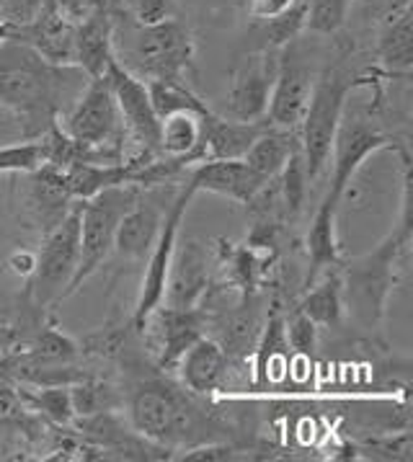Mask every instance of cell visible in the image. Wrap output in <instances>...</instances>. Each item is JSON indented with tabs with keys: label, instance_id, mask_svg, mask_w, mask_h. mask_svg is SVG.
I'll return each instance as SVG.
<instances>
[{
	"label": "cell",
	"instance_id": "cell-1",
	"mask_svg": "<svg viewBox=\"0 0 413 462\" xmlns=\"http://www.w3.org/2000/svg\"><path fill=\"white\" fill-rule=\"evenodd\" d=\"M86 83L88 75L78 65H55L21 39L0 44V106L19 119L26 140L57 125L70 88Z\"/></svg>",
	"mask_w": 413,
	"mask_h": 462
},
{
	"label": "cell",
	"instance_id": "cell-2",
	"mask_svg": "<svg viewBox=\"0 0 413 462\" xmlns=\"http://www.w3.org/2000/svg\"><path fill=\"white\" fill-rule=\"evenodd\" d=\"M411 248V209L400 212V222L375 251L346 261L341 274L344 313L364 331H375L385 318L390 292L406 269Z\"/></svg>",
	"mask_w": 413,
	"mask_h": 462
},
{
	"label": "cell",
	"instance_id": "cell-3",
	"mask_svg": "<svg viewBox=\"0 0 413 462\" xmlns=\"http://www.w3.org/2000/svg\"><path fill=\"white\" fill-rule=\"evenodd\" d=\"M130 421L140 437L158 447H197L217 442V421L199 406L191 390H181L163 380L140 383L130 393Z\"/></svg>",
	"mask_w": 413,
	"mask_h": 462
},
{
	"label": "cell",
	"instance_id": "cell-4",
	"mask_svg": "<svg viewBox=\"0 0 413 462\" xmlns=\"http://www.w3.org/2000/svg\"><path fill=\"white\" fill-rule=\"evenodd\" d=\"M359 86H372V78L346 73L344 68H326L316 78L307 109H305V116L298 127L302 161H305V171H307L310 181L318 179L323 168L328 166L334 137H336L338 125L344 119L346 96Z\"/></svg>",
	"mask_w": 413,
	"mask_h": 462
},
{
	"label": "cell",
	"instance_id": "cell-5",
	"mask_svg": "<svg viewBox=\"0 0 413 462\" xmlns=\"http://www.w3.org/2000/svg\"><path fill=\"white\" fill-rule=\"evenodd\" d=\"M116 62L142 80H187L194 65V39L179 19L134 21L122 47V60L116 57Z\"/></svg>",
	"mask_w": 413,
	"mask_h": 462
},
{
	"label": "cell",
	"instance_id": "cell-6",
	"mask_svg": "<svg viewBox=\"0 0 413 462\" xmlns=\"http://www.w3.org/2000/svg\"><path fill=\"white\" fill-rule=\"evenodd\" d=\"M140 186L122 184L104 189L91 199L80 202V256H78L76 277L70 282L68 297L76 295L83 282L94 277L96 272L109 261L114 254V238L119 222L132 209L140 197Z\"/></svg>",
	"mask_w": 413,
	"mask_h": 462
},
{
	"label": "cell",
	"instance_id": "cell-7",
	"mask_svg": "<svg viewBox=\"0 0 413 462\" xmlns=\"http://www.w3.org/2000/svg\"><path fill=\"white\" fill-rule=\"evenodd\" d=\"M80 256V204H76L68 217L44 236L37 254V266L26 279V297L32 308L47 310L60 300H68L70 282L76 277Z\"/></svg>",
	"mask_w": 413,
	"mask_h": 462
},
{
	"label": "cell",
	"instance_id": "cell-8",
	"mask_svg": "<svg viewBox=\"0 0 413 462\" xmlns=\"http://www.w3.org/2000/svg\"><path fill=\"white\" fill-rule=\"evenodd\" d=\"M194 194H197L194 186L187 181V184L176 189L169 209H166V217H163V225H161L158 241H155L152 251L148 254L145 274H142V287H140V295H137V302H134V313H132V331H142V326L151 318L152 310L163 305L166 284H169L170 261H173V254H176L181 222H184V215H187Z\"/></svg>",
	"mask_w": 413,
	"mask_h": 462
},
{
	"label": "cell",
	"instance_id": "cell-9",
	"mask_svg": "<svg viewBox=\"0 0 413 462\" xmlns=\"http://www.w3.org/2000/svg\"><path fill=\"white\" fill-rule=\"evenodd\" d=\"M60 127L80 143L124 150L127 134L106 75L88 78L86 88L78 96L76 106L70 109V114L65 116V125Z\"/></svg>",
	"mask_w": 413,
	"mask_h": 462
},
{
	"label": "cell",
	"instance_id": "cell-10",
	"mask_svg": "<svg viewBox=\"0 0 413 462\" xmlns=\"http://www.w3.org/2000/svg\"><path fill=\"white\" fill-rule=\"evenodd\" d=\"M390 145H395V140L372 127V122L359 119V116L341 119L336 137H334V150H331V158H334L331 186H328L323 202L338 209V204L346 197L352 181L357 179L359 168L364 166L375 152L390 148Z\"/></svg>",
	"mask_w": 413,
	"mask_h": 462
},
{
	"label": "cell",
	"instance_id": "cell-11",
	"mask_svg": "<svg viewBox=\"0 0 413 462\" xmlns=\"http://www.w3.org/2000/svg\"><path fill=\"white\" fill-rule=\"evenodd\" d=\"M106 78L112 86L116 106L122 114V125H124V134L132 140L140 150L148 152H161V119L152 111L151 96H148V86L142 78L132 75L127 68H122L114 57L106 68Z\"/></svg>",
	"mask_w": 413,
	"mask_h": 462
},
{
	"label": "cell",
	"instance_id": "cell-12",
	"mask_svg": "<svg viewBox=\"0 0 413 462\" xmlns=\"http://www.w3.org/2000/svg\"><path fill=\"white\" fill-rule=\"evenodd\" d=\"M313 83L316 73L310 70V65L302 60L298 47L287 44V50L277 60V78L266 106V122L271 127L298 130L313 93Z\"/></svg>",
	"mask_w": 413,
	"mask_h": 462
},
{
	"label": "cell",
	"instance_id": "cell-13",
	"mask_svg": "<svg viewBox=\"0 0 413 462\" xmlns=\"http://www.w3.org/2000/svg\"><path fill=\"white\" fill-rule=\"evenodd\" d=\"M277 60L263 50L259 55L245 57L243 62L233 70L230 88H227V114L235 122H263L271 86L277 78Z\"/></svg>",
	"mask_w": 413,
	"mask_h": 462
},
{
	"label": "cell",
	"instance_id": "cell-14",
	"mask_svg": "<svg viewBox=\"0 0 413 462\" xmlns=\"http://www.w3.org/2000/svg\"><path fill=\"white\" fill-rule=\"evenodd\" d=\"M26 176H29V181H26V189L21 194L23 220L29 227L39 230L44 238L47 233H52L57 225L68 217V212L76 207V199L68 189L62 168L44 163Z\"/></svg>",
	"mask_w": 413,
	"mask_h": 462
},
{
	"label": "cell",
	"instance_id": "cell-15",
	"mask_svg": "<svg viewBox=\"0 0 413 462\" xmlns=\"http://www.w3.org/2000/svg\"><path fill=\"white\" fill-rule=\"evenodd\" d=\"M176 194V191H173ZM173 194H166L163 186H151V191H140L137 202L132 204V209L122 217L116 238H114V254L122 261H145V256L152 251V245L158 241L161 225L169 209V199Z\"/></svg>",
	"mask_w": 413,
	"mask_h": 462
},
{
	"label": "cell",
	"instance_id": "cell-16",
	"mask_svg": "<svg viewBox=\"0 0 413 462\" xmlns=\"http://www.w3.org/2000/svg\"><path fill=\"white\" fill-rule=\"evenodd\" d=\"M206 310L205 308H155L142 326V336L151 333L152 352L163 370L179 365L181 354L205 336Z\"/></svg>",
	"mask_w": 413,
	"mask_h": 462
},
{
	"label": "cell",
	"instance_id": "cell-17",
	"mask_svg": "<svg viewBox=\"0 0 413 462\" xmlns=\"http://www.w3.org/2000/svg\"><path fill=\"white\" fill-rule=\"evenodd\" d=\"M269 181L271 179L253 171L243 158L205 161V163L191 166V173H188V184L194 186V191H209V194L225 197V199L245 204V207L262 194V189Z\"/></svg>",
	"mask_w": 413,
	"mask_h": 462
},
{
	"label": "cell",
	"instance_id": "cell-18",
	"mask_svg": "<svg viewBox=\"0 0 413 462\" xmlns=\"http://www.w3.org/2000/svg\"><path fill=\"white\" fill-rule=\"evenodd\" d=\"M11 39L26 42L39 55L47 57L55 65H76L73 62L76 23L68 19V14L60 8L57 0H50L32 21L14 23Z\"/></svg>",
	"mask_w": 413,
	"mask_h": 462
},
{
	"label": "cell",
	"instance_id": "cell-19",
	"mask_svg": "<svg viewBox=\"0 0 413 462\" xmlns=\"http://www.w3.org/2000/svg\"><path fill=\"white\" fill-rule=\"evenodd\" d=\"M266 125H269L266 119L263 122H235V119H223L217 114H206L202 116L199 143L191 152V166L205 163V161L243 158Z\"/></svg>",
	"mask_w": 413,
	"mask_h": 462
},
{
	"label": "cell",
	"instance_id": "cell-20",
	"mask_svg": "<svg viewBox=\"0 0 413 462\" xmlns=\"http://www.w3.org/2000/svg\"><path fill=\"white\" fill-rule=\"evenodd\" d=\"M187 248L179 251L170 261L169 284H166V297L163 302H169V308H197L206 295V256L205 248L199 243H184Z\"/></svg>",
	"mask_w": 413,
	"mask_h": 462
},
{
	"label": "cell",
	"instance_id": "cell-21",
	"mask_svg": "<svg viewBox=\"0 0 413 462\" xmlns=\"http://www.w3.org/2000/svg\"><path fill=\"white\" fill-rule=\"evenodd\" d=\"M114 55V21L109 8H91V14L76 23L73 62L88 78H98L106 73Z\"/></svg>",
	"mask_w": 413,
	"mask_h": 462
},
{
	"label": "cell",
	"instance_id": "cell-22",
	"mask_svg": "<svg viewBox=\"0 0 413 462\" xmlns=\"http://www.w3.org/2000/svg\"><path fill=\"white\" fill-rule=\"evenodd\" d=\"M176 370H179L184 388L191 390L194 395H209L223 385V377L227 372V356L220 346V341L202 336L181 354Z\"/></svg>",
	"mask_w": 413,
	"mask_h": 462
},
{
	"label": "cell",
	"instance_id": "cell-23",
	"mask_svg": "<svg viewBox=\"0 0 413 462\" xmlns=\"http://www.w3.org/2000/svg\"><path fill=\"white\" fill-rule=\"evenodd\" d=\"M377 60L385 75H400L408 78L413 68V11L411 5L395 8L385 23L380 44H377Z\"/></svg>",
	"mask_w": 413,
	"mask_h": 462
},
{
	"label": "cell",
	"instance_id": "cell-24",
	"mask_svg": "<svg viewBox=\"0 0 413 462\" xmlns=\"http://www.w3.org/2000/svg\"><path fill=\"white\" fill-rule=\"evenodd\" d=\"M298 150H300L298 130H282V127L266 125L243 155V161L266 179H277Z\"/></svg>",
	"mask_w": 413,
	"mask_h": 462
},
{
	"label": "cell",
	"instance_id": "cell-25",
	"mask_svg": "<svg viewBox=\"0 0 413 462\" xmlns=\"http://www.w3.org/2000/svg\"><path fill=\"white\" fill-rule=\"evenodd\" d=\"M65 171V181L76 202H86L104 189L130 184L132 163L124 158L122 163H76Z\"/></svg>",
	"mask_w": 413,
	"mask_h": 462
},
{
	"label": "cell",
	"instance_id": "cell-26",
	"mask_svg": "<svg viewBox=\"0 0 413 462\" xmlns=\"http://www.w3.org/2000/svg\"><path fill=\"white\" fill-rule=\"evenodd\" d=\"M336 217L338 209L326 202L318 204L310 230H307V256H310V272H307V287L316 282L320 272L338 263V241H336Z\"/></svg>",
	"mask_w": 413,
	"mask_h": 462
},
{
	"label": "cell",
	"instance_id": "cell-27",
	"mask_svg": "<svg viewBox=\"0 0 413 462\" xmlns=\"http://www.w3.org/2000/svg\"><path fill=\"white\" fill-rule=\"evenodd\" d=\"M305 313L316 326L326 328H338L344 320V292H341V274L336 269H326V277L320 279L313 290H307V295L302 297V302L295 308Z\"/></svg>",
	"mask_w": 413,
	"mask_h": 462
},
{
	"label": "cell",
	"instance_id": "cell-28",
	"mask_svg": "<svg viewBox=\"0 0 413 462\" xmlns=\"http://www.w3.org/2000/svg\"><path fill=\"white\" fill-rule=\"evenodd\" d=\"M145 86H148L152 111L158 114V119H166L170 114H181V111L199 114V116H206L212 111L187 80H145Z\"/></svg>",
	"mask_w": 413,
	"mask_h": 462
},
{
	"label": "cell",
	"instance_id": "cell-29",
	"mask_svg": "<svg viewBox=\"0 0 413 462\" xmlns=\"http://www.w3.org/2000/svg\"><path fill=\"white\" fill-rule=\"evenodd\" d=\"M199 132H202L199 114H188V111L170 114L166 119H161V152L170 158H187L191 168V152L199 143Z\"/></svg>",
	"mask_w": 413,
	"mask_h": 462
},
{
	"label": "cell",
	"instance_id": "cell-30",
	"mask_svg": "<svg viewBox=\"0 0 413 462\" xmlns=\"http://www.w3.org/2000/svg\"><path fill=\"white\" fill-rule=\"evenodd\" d=\"M19 393L23 403H29L41 416H47L50 421H55L60 426H68L76 421L70 385H47V388H37L34 393H29V390H19Z\"/></svg>",
	"mask_w": 413,
	"mask_h": 462
},
{
	"label": "cell",
	"instance_id": "cell-31",
	"mask_svg": "<svg viewBox=\"0 0 413 462\" xmlns=\"http://www.w3.org/2000/svg\"><path fill=\"white\" fill-rule=\"evenodd\" d=\"M70 398H73V408L76 416L86 419V416H96V413H112L114 406L119 403L116 390L101 380H94L91 374L78 380L70 385Z\"/></svg>",
	"mask_w": 413,
	"mask_h": 462
},
{
	"label": "cell",
	"instance_id": "cell-32",
	"mask_svg": "<svg viewBox=\"0 0 413 462\" xmlns=\"http://www.w3.org/2000/svg\"><path fill=\"white\" fill-rule=\"evenodd\" d=\"M26 356L29 359H39V362H73L80 354V344H76L70 336L60 331L57 326H47L44 331H39L29 346H26Z\"/></svg>",
	"mask_w": 413,
	"mask_h": 462
},
{
	"label": "cell",
	"instance_id": "cell-33",
	"mask_svg": "<svg viewBox=\"0 0 413 462\" xmlns=\"http://www.w3.org/2000/svg\"><path fill=\"white\" fill-rule=\"evenodd\" d=\"M305 16H307V0H295L287 11H282L274 19H266L262 29V37L266 39L269 50H280L292 44L305 32Z\"/></svg>",
	"mask_w": 413,
	"mask_h": 462
},
{
	"label": "cell",
	"instance_id": "cell-34",
	"mask_svg": "<svg viewBox=\"0 0 413 462\" xmlns=\"http://www.w3.org/2000/svg\"><path fill=\"white\" fill-rule=\"evenodd\" d=\"M307 184H310V179H307V171H305L302 152L298 150L287 161L282 173H280V194H282V204L289 217L300 215L302 204H305V194H307Z\"/></svg>",
	"mask_w": 413,
	"mask_h": 462
},
{
	"label": "cell",
	"instance_id": "cell-35",
	"mask_svg": "<svg viewBox=\"0 0 413 462\" xmlns=\"http://www.w3.org/2000/svg\"><path fill=\"white\" fill-rule=\"evenodd\" d=\"M346 16H349V0H307L305 29L313 34L331 37L346 23Z\"/></svg>",
	"mask_w": 413,
	"mask_h": 462
},
{
	"label": "cell",
	"instance_id": "cell-36",
	"mask_svg": "<svg viewBox=\"0 0 413 462\" xmlns=\"http://www.w3.org/2000/svg\"><path fill=\"white\" fill-rule=\"evenodd\" d=\"M44 166V155L37 140L0 148V173H32Z\"/></svg>",
	"mask_w": 413,
	"mask_h": 462
},
{
	"label": "cell",
	"instance_id": "cell-37",
	"mask_svg": "<svg viewBox=\"0 0 413 462\" xmlns=\"http://www.w3.org/2000/svg\"><path fill=\"white\" fill-rule=\"evenodd\" d=\"M127 333H130V328H124V326H101L98 331L86 336V341L80 344V352L94 354L101 359H114L124 352Z\"/></svg>",
	"mask_w": 413,
	"mask_h": 462
},
{
	"label": "cell",
	"instance_id": "cell-38",
	"mask_svg": "<svg viewBox=\"0 0 413 462\" xmlns=\"http://www.w3.org/2000/svg\"><path fill=\"white\" fill-rule=\"evenodd\" d=\"M284 331H287V344H289V349H295V354H302V356L313 354L316 341H318V326L307 315L295 310Z\"/></svg>",
	"mask_w": 413,
	"mask_h": 462
},
{
	"label": "cell",
	"instance_id": "cell-39",
	"mask_svg": "<svg viewBox=\"0 0 413 462\" xmlns=\"http://www.w3.org/2000/svg\"><path fill=\"white\" fill-rule=\"evenodd\" d=\"M235 447L230 444H217V442H205L202 447H188V452L181 460H235Z\"/></svg>",
	"mask_w": 413,
	"mask_h": 462
},
{
	"label": "cell",
	"instance_id": "cell-40",
	"mask_svg": "<svg viewBox=\"0 0 413 462\" xmlns=\"http://www.w3.org/2000/svg\"><path fill=\"white\" fill-rule=\"evenodd\" d=\"M137 23H158L169 19V0H132Z\"/></svg>",
	"mask_w": 413,
	"mask_h": 462
},
{
	"label": "cell",
	"instance_id": "cell-41",
	"mask_svg": "<svg viewBox=\"0 0 413 462\" xmlns=\"http://www.w3.org/2000/svg\"><path fill=\"white\" fill-rule=\"evenodd\" d=\"M23 408L21 393L16 388H11L8 383H0V424L14 421Z\"/></svg>",
	"mask_w": 413,
	"mask_h": 462
},
{
	"label": "cell",
	"instance_id": "cell-42",
	"mask_svg": "<svg viewBox=\"0 0 413 462\" xmlns=\"http://www.w3.org/2000/svg\"><path fill=\"white\" fill-rule=\"evenodd\" d=\"M295 0H251V16L253 19H274V16H280L282 11H287L289 5H292Z\"/></svg>",
	"mask_w": 413,
	"mask_h": 462
},
{
	"label": "cell",
	"instance_id": "cell-43",
	"mask_svg": "<svg viewBox=\"0 0 413 462\" xmlns=\"http://www.w3.org/2000/svg\"><path fill=\"white\" fill-rule=\"evenodd\" d=\"M34 266H37V254H32V251H14L8 256V269L21 279L32 277Z\"/></svg>",
	"mask_w": 413,
	"mask_h": 462
},
{
	"label": "cell",
	"instance_id": "cell-44",
	"mask_svg": "<svg viewBox=\"0 0 413 462\" xmlns=\"http://www.w3.org/2000/svg\"><path fill=\"white\" fill-rule=\"evenodd\" d=\"M11 34H14V21L0 19V44H3L5 39H11Z\"/></svg>",
	"mask_w": 413,
	"mask_h": 462
},
{
	"label": "cell",
	"instance_id": "cell-45",
	"mask_svg": "<svg viewBox=\"0 0 413 462\" xmlns=\"http://www.w3.org/2000/svg\"><path fill=\"white\" fill-rule=\"evenodd\" d=\"M88 5H91V8H98V11H101V8H109V0H88Z\"/></svg>",
	"mask_w": 413,
	"mask_h": 462
},
{
	"label": "cell",
	"instance_id": "cell-46",
	"mask_svg": "<svg viewBox=\"0 0 413 462\" xmlns=\"http://www.w3.org/2000/svg\"><path fill=\"white\" fill-rule=\"evenodd\" d=\"M130 3H132V0H130Z\"/></svg>",
	"mask_w": 413,
	"mask_h": 462
}]
</instances>
